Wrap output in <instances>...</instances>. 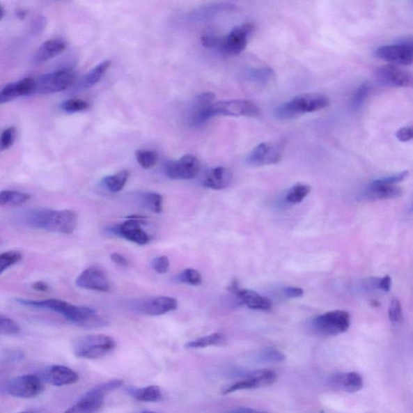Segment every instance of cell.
I'll return each mask as SVG.
<instances>
[{"label": "cell", "instance_id": "6da1fadb", "mask_svg": "<svg viewBox=\"0 0 413 413\" xmlns=\"http://www.w3.org/2000/svg\"><path fill=\"white\" fill-rule=\"evenodd\" d=\"M30 228L60 234L72 233L78 226V215L73 210H54L49 208L33 209L25 217Z\"/></svg>", "mask_w": 413, "mask_h": 413}, {"label": "cell", "instance_id": "7a4b0ae2", "mask_svg": "<svg viewBox=\"0 0 413 413\" xmlns=\"http://www.w3.org/2000/svg\"><path fill=\"white\" fill-rule=\"evenodd\" d=\"M16 302L24 306L39 309L53 311L62 315L70 322L81 326L101 325V320L97 318L95 310L86 306H78L62 299H49L32 300L17 299Z\"/></svg>", "mask_w": 413, "mask_h": 413}, {"label": "cell", "instance_id": "3957f363", "mask_svg": "<svg viewBox=\"0 0 413 413\" xmlns=\"http://www.w3.org/2000/svg\"><path fill=\"white\" fill-rule=\"evenodd\" d=\"M259 114L258 106L247 100L219 101L209 106L205 110L190 119L192 125H201L214 116H257Z\"/></svg>", "mask_w": 413, "mask_h": 413}, {"label": "cell", "instance_id": "277c9868", "mask_svg": "<svg viewBox=\"0 0 413 413\" xmlns=\"http://www.w3.org/2000/svg\"><path fill=\"white\" fill-rule=\"evenodd\" d=\"M329 104L327 96L319 93H307L290 100L279 106L274 115L279 120H292L311 112L322 110Z\"/></svg>", "mask_w": 413, "mask_h": 413}, {"label": "cell", "instance_id": "5b68a950", "mask_svg": "<svg viewBox=\"0 0 413 413\" xmlns=\"http://www.w3.org/2000/svg\"><path fill=\"white\" fill-rule=\"evenodd\" d=\"M116 343L111 336L104 334H91L80 336L74 345V353L79 358L99 359L111 353Z\"/></svg>", "mask_w": 413, "mask_h": 413}, {"label": "cell", "instance_id": "8992f818", "mask_svg": "<svg viewBox=\"0 0 413 413\" xmlns=\"http://www.w3.org/2000/svg\"><path fill=\"white\" fill-rule=\"evenodd\" d=\"M350 315L343 310L331 311L315 318L310 323V330L321 338L344 334L350 328Z\"/></svg>", "mask_w": 413, "mask_h": 413}, {"label": "cell", "instance_id": "52a82bcc", "mask_svg": "<svg viewBox=\"0 0 413 413\" xmlns=\"http://www.w3.org/2000/svg\"><path fill=\"white\" fill-rule=\"evenodd\" d=\"M123 384V380H116L96 386L64 413H95L103 405L105 396Z\"/></svg>", "mask_w": 413, "mask_h": 413}, {"label": "cell", "instance_id": "ba28073f", "mask_svg": "<svg viewBox=\"0 0 413 413\" xmlns=\"http://www.w3.org/2000/svg\"><path fill=\"white\" fill-rule=\"evenodd\" d=\"M75 74L71 70H61L40 76L35 79V93L48 95L65 91L75 83Z\"/></svg>", "mask_w": 413, "mask_h": 413}, {"label": "cell", "instance_id": "9c48e42d", "mask_svg": "<svg viewBox=\"0 0 413 413\" xmlns=\"http://www.w3.org/2000/svg\"><path fill=\"white\" fill-rule=\"evenodd\" d=\"M374 56L395 65H410L412 63V39L401 40L396 44L382 45L374 51Z\"/></svg>", "mask_w": 413, "mask_h": 413}, {"label": "cell", "instance_id": "30bf717a", "mask_svg": "<svg viewBox=\"0 0 413 413\" xmlns=\"http://www.w3.org/2000/svg\"><path fill=\"white\" fill-rule=\"evenodd\" d=\"M44 382L38 375H20L8 382L7 391L10 396L20 399H31L42 393L45 389Z\"/></svg>", "mask_w": 413, "mask_h": 413}, {"label": "cell", "instance_id": "8fae6325", "mask_svg": "<svg viewBox=\"0 0 413 413\" xmlns=\"http://www.w3.org/2000/svg\"><path fill=\"white\" fill-rule=\"evenodd\" d=\"M254 31V25L247 23L234 28L226 38H221L219 49L224 54L236 56L247 48L249 38Z\"/></svg>", "mask_w": 413, "mask_h": 413}, {"label": "cell", "instance_id": "7c38bea8", "mask_svg": "<svg viewBox=\"0 0 413 413\" xmlns=\"http://www.w3.org/2000/svg\"><path fill=\"white\" fill-rule=\"evenodd\" d=\"M201 164L195 155H187L176 161L168 162L165 166L166 176L175 180H188L200 174Z\"/></svg>", "mask_w": 413, "mask_h": 413}, {"label": "cell", "instance_id": "4fadbf2b", "mask_svg": "<svg viewBox=\"0 0 413 413\" xmlns=\"http://www.w3.org/2000/svg\"><path fill=\"white\" fill-rule=\"evenodd\" d=\"M283 148L273 142H263L249 153L247 157V163L251 166H264L276 164L281 160Z\"/></svg>", "mask_w": 413, "mask_h": 413}, {"label": "cell", "instance_id": "5bb4252c", "mask_svg": "<svg viewBox=\"0 0 413 413\" xmlns=\"http://www.w3.org/2000/svg\"><path fill=\"white\" fill-rule=\"evenodd\" d=\"M143 224L144 221H142L140 218L132 217L129 221L111 228L110 231L127 241L139 244V246H145L150 242V237L142 228Z\"/></svg>", "mask_w": 413, "mask_h": 413}, {"label": "cell", "instance_id": "9a60e30c", "mask_svg": "<svg viewBox=\"0 0 413 413\" xmlns=\"http://www.w3.org/2000/svg\"><path fill=\"white\" fill-rule=\"evenodd\" d=\"M75 284L80 288L100 293H108L111 288L109 280L104 270L98 267L86 269L76 279Z\"/></svg>", "mask_w": 413, "mask_h": 413}, {"label": "cell", "instance_id": "2e32d148", "mask_svg": "<svg viewBox=\"0 0 413 413\" xmlns=\"http://www.w3.org/2000/svg\"><path fill=\"white\" fill-rule=\"evenodd\" d=\"M378 78L382 84L392 88H410L412 76L398 65H387L378 70Z\"/></svg>", "mask_w": 413, "mask_h": 413}, {"label": "cell", "instance_id": "e0dca14e", "mask_svg": "<svg viewBox=\"0 0 413 413\" xmlns=\"http://www.w3.org/2000/svg\"><path fill=\"white\" fill-rule=\"evenodd\" d=\"M276 379V374L273 371L260 370L257 375L235 382V384L226 387L222 393L227 395L237 391L258 389V387L272 384Z\"/></svg>", "mask_w": 413, "mask_h": 413}, {"label": "cell", "instance_id": "ac0fdd59", "mask_svg": "<svg viewBox=\"0 0 413 413\" xmlns=\"http://www.w3.org/2000/svg\"><path fill=\"white\" fill-rule=\"evenodd\" d=\"M44 382L55 387H63L74 384L79 380L77 372L62 365L47 367L40 377Z\"/></svg>", "mask_w": 413, "mask_h": 413}, {"label": "cell", "instance_id": "d6986e66", "mask_svg": "<svg viewBox=\"0 0 413 413\" xmlns=\"http://www.w3.org/2000/svg\"><path fill=\"white\" fill-rule=\"evenodd\" d=\"M139 312L148 315H161L178 309L176 299L170 297H156L139 302L135 306Z\"/></svg>", "mask_w": 413, "mask_h": 413}, {"label": "cell", "instance_id": "ffe728a7", "mask_svg": "<svg viewBox=\"0 0 413 413\" xmlns=\"http://www.w3.org/2000/svg\"><path fill=\"white\" fill-rule=\"evenodd\" d=\"M329 384L335 390L355 393L363 389L364 384L361 375L356 372H348V373H338L331 376Z\"/></svg>", "mask_w": 413, "mask_h": 413}, {"label": "cell", "instance_id": "44dd1931", "mask_svg": "<svg viewBox=\"0 0 413 413\" xmlns=\"http://www.w3.org/2000/svg\"><path fill=\"white\" fill-rule=\"evenodd\" d=\"M35 93V79L24 78L4 86L0 91V104L8 103L19 98Z\"/></svg>", "mask_w": 413, "mask_h": 413}, {"label": "cell", "instance_id": "7402d4cb", "mask_svg": "<svg viewBox=\"0 0 413 413\" xmlns=\"http://www.w3.org/2000/svg\"><path fill=\"white\" fill-rule=\"evenodd\" d=\"M403 195V189L397 185H380L375 180L370 183L363 193L364 200L368 201L392 200Z\"/></svg>", "mask_w": 413, "mask_h": 413}, {"label": "cell", "instance_id": "603a6c76", "mask_svg": "<svg viewBox=\"0 0 413 413\" xmlns=\"http://www.w3.org/2000/svg\"><path fill=\"white\" fill-rule=\"evenodd\" d=\"M232 293L237 295L241 302L248 308L254 310L267 311L272 309V303L263 295L252 290L240 289L238 284H233L228 288Z\"/></svg>", "mask_w": 413, "mask_h": 413}, {"label": "cell", "instance_id": "cb8c5ba5", "mask_svg": "<svg viewBox=\"0 0 413 413\" xmlns=\"http://www.w3.org/2000/svg\"><path fill=\"white\" fill-rule=\"evenodd\" d=\"M233 180V171L229 168H214L205 178L203 185L212 190H223L231 186Z\"/></svg>", "mask_w": 413, "mask_h": 413}, {"label": "cell", "instance_id": "d4e9b609", "mask_svg": "<svg viewBox=\"0 0 413 413\" xmlns=\"http://www.w3.org/2000/svg\"><path fill=\"white\" fill-rule=\"evenodd\" d=\"M66 43L62 39H49L44 42L34 56V62L42 63L57 57L65 49Z\"/></svg>", "mask_w": 413, "mask_h": 413}, {"label": "cell", "instance_id": "484cf974", "mask_svg": "<svg viewBox=\"0 0 413 413\" xmlns=\"http://www.w3.org/2000/svg\"><path fill=\"white\" fill-rule=\"evenodd\" d=\"M232 8V5L229 3H211L205 5L195 10L190 14V19L192 20H196V22H202V20H208L214 17H216L217 14L227 11Z\"/></svg>", "mask_w": 413, "mask_h": 413}, {"label": "cell", "instance_id": "4316f807", "mask_svg": "<svg viewBox=\"0 0 413 413\" xmlns=\"http://www.w3.org/2000/svg\"><path fill=\"white\" fill-rule=\"evenodd\" d=\"M127 392L136 400L141 402H157L162 399V391L159 387L155 385L148 386L143 389H130Z\"/></svg>", "mask_w": 413, "mask_h": 413}, {"label": "cell", "instance_id": "83f0119b", "mask_svg": "<svg viewBox=\"0 0 413 413\" xmlns=\"http://www.w3.org/2000/svg\"><path fill=\"white\" fill-rule=\"evenodd\" d=\"M31 196L27 193L4 190L0 192V206L1 207H17L24 205L28 202Z\"/></svg>", "mask_w": 413, "mask_h": 413}, {"label": "cell", "instance_id": "f1b7e54d", "mask_svg": "<svg viewBox=\"0 0 413 413\" xmlns=\"http://www.w3.org/2000/svg\"><path fill=\"white\" fill-rule=\"evenodd\" d=\"M139 205L147 211L155 213L162 212L163 198L157 192H145L139 196Z\"/></svg>", "mask_w": 413, "mask_h": 413}, {"label": "cell", "instance_id": "f546056e", "mask_svg": "<svg viewBox=\"0 0 413 413\" xmlns=\"http://www.w3.org/2000/svg\"><path fill=\"white\" fill-rule=\"evenodd\" d=\"M226 338L220 333H215L203 338L189 341L186 348L189 349H202L208 346H221L226 344Z\"/></svg>", "mask_w": 413, "mask_h": 413}, {"label": "cell", "instance_id": "4dcf8cb0", "mask_svg": "<svg viewBox=\"0 0 413 413\" xmlns=\"http://www.w3.org/2000/svg\"><path fill=\"white\" fill-rule=\"evenodd\" d=\"M111 64V61L106 60L99 65H97L93 70H90L89 72L84 76L83 80V86L84 88H93V86L98 84L99 81L103 79L107 71L110 68Z\"/></svg>", "mask_w": 413, "mask_h": 413}, {"label": "cell", "instance_id": "1f68e13d", "mask_svg": "<svg viewBox=\"0 0 413 413\" xmlns=\"http://www.w3.org/2000/svg\"><path fill=\"white\" fill-rule=\"evenodd\" d=\"M129 177V171H121L116 175L105 177L102 181V185L111 192H119L123 189Z\"/></svg>", "mask_w": 413, "mask_h": 413}, {"label": "cell", "instance_id": "d6a6232c", "mask_svg": "<svg viewBox=\"0 0 413 413\" xmlns=\"http://www.w3.org/2000/svg\"><path fill=\"white\" fill-rule=\"evenodd\" d=\"M311 192V187L303 183L293 186L286 194V201L292 205L302 202Z\"/></svg>", "mask_w": 413, "mask_h": 413}, {"label": "cell", "instance_id": "836d02e7", "mask_svg": "<svg viewBox=\"0 0 413 413\" xmlns=\"http://www.w3.org/2000/svg\"><path fill=\"white\" fill-rule=\"evenodd\" d=\"M257 360L265 364H280L286 360V356L279 350L269 348L260 352Z\"/></svg>", "mask_w": 413, "mask_h": 413}, {"label": "cell", "instance_id": "e575fe53", "mask_svg": "<svg viewBox=\"0 0 413 413\" xmlns=\"http://www.w3.org/2000/svg\"><path fill=\"white\" fill-rule=\"evenodd\" d=\"M23 259V254L17 251H10L0 254V275L8 269L15 266Z\"/></svg>", "mask_w": 413, "mask_h": 413}, {"label": "cell", "instance_id": "d590c367", "mask_svg": "<svg viewBox=\"0 0 413 413\" xmlns=\"http://www.w3.org/2000/svg\"><path fill=\"white\" fill-rule=\"evenodd\" d=\"M137 162L144 169H150L159 161V155L154 150H140L136 152Z\"/></svg>", "mask_w": 413, "mask_h": 413}, {"label": "cell", "instance_id": "8d00e7d4", "mask_svg": "<svg viewBox=\"0 0 413 413\" xmlns=\"http://www.w3.org/2000/svg\"><path fill=\"white\" fill-rule=\"evenodd\" d=\"M274 73L272 69L262 68L252 70L249 74V78L255 84L265 85L270 83L274 78Z\"/></svg>", "mask_w": 413, "mask_h": 413}, {"label": "cell", "instance_id": "74e56055", "mask_svg": "<svg viewBox=\"0 0 413 413\" xmlns=\"http://www.w3.org/2000/svg\"><path fill=\"white\" fill-rule=\"evenodd\" d=\"M371 86L369 84L364 83L361 84L354 91L352 96L351 104L354 109L358 110L361 108L369 96Z\"/></svg>", "mask_w": 413, "mask_h": 413}, {"label": "cell", "instance_id": "f35d334b", "mask_svg": "<svg viewBox=\"0 0 413 413\" xmlns=\"http://www.w3.org/2000/svg\"><path fill=\"white\" fill-rule=\"evenodd\" d=\"M178 280L192 286H201L202 284L201 274L196 269L188 268L178 275Z\"/></svg>", "mask_w": 413, "mask_h": 413}, {"label": "cell", "instance_id": "ab89813d", "mask_svg": "<svg viewBox=\"0 0 413 413\" xmlns=\"http://www.w3.org/2000/svg\"><path fill=\"white\" fill-rule=\"evenodd\" d=\"M20 333V325L8 315L0 313V334L17 335Z\"/></svg>", "mask_w": 413, "mask_h": 413}, {"label": "cell", "instance_id": "60d3db41", "mask_svg": "<svg viewBox=\"0 0 413 413\" xmlns=\"http://www.w3.org/2000/svg\"><path fill=\"white\" fill-rule=\"evenodd\" d=\"M89 108L86 101L79 99H70L63 102L62 109L68 114H75Z\"/></svg>", "mask_w": 413, "mask_h": 413}, {"label": "cell", "instance_id": "b9f144b4", "mask_svg": "<svg viewBox=\"0 0 413 413\" xmlns=\"http://www.w3.org/2000/svg\"><path fill=\"white\" fill-rule=\"evenodd\" d=\"M17 132L14 127H8L0 135V150H5L11 147L16 139Z\"/></svg>", "mask_w": 413, "mask_h": 413}, {"label": "cell", "instance_id": "7bdbcfd3", "mask_svg": "<svg viewBox=\"0 0 413 413\" xmlns=\"http://www.w3.org/2000/svg\"><path fill=\"white\" fill-rule=\"evenodd\" d=\"M389 318L391 322L400 323L403 319L402 306L399 299L393 298L389 307Z\"/></svg>", "mask_w": 413, "mask_h": 413}, {"label": "cell", "instance_id": "ee69618b", "mask_svg": "<svg viewBox=\"0 0 413 413\" xmlns=\"http://www.w3.org/2000/svg\"><path fill=\"white\" fill-rule=\"evenodd\" d=\"M151 267L157 273L165 274L170 267L169 258L166 256L156 257L151 261Z\"/></svg>", "mask_w": 413, "mask_h": 413}, {"label": "cell", "instance_id": "f6af8a7d", "mask_svg": "<svg viewBox=\"0 0 413 413\" xmlns=\"http://www.w3.org/2000/svg\"><path fill=\"white\" fill-rule=\"evenodd\" d=\"M407 176H409V171H405L393 176L380 178V180L375 181L380 183V185H396L397 183L404 181Z\"/></svg>", "mask_w": 413, "mask_h": 413}, {"label": "cell", "instance_id": "bcb514c9", "mask_svg": "<svg viewBox=\"0 0 413 413\" xmlns=\"http://www.w3.org/2000/svg\"><path fill=\"white\" fill-rule=\"evenodd\" d=\"M221 42V38L212 33H205L201 37V43L203 47L207 48L218 47Z\"/></svg>", "mask_w": 413, "mask_h": 413}, {"label": "cell", "instance_id": "7dc6e473", "mask_svg": "<svg viewBox=\"0 0 413 413\" xmlns=\"http://www.w3.org/2000/svg\"><path fill=\"white\" fill-rule=\"evenodd\" d=\"M396 139L401 142H407L412 139V127L406 126L400 127L396 132Z\"/></svg>", "mask_w": 413, "mask_h": 413}, {"label": "cell", "instance_id": "c3c4849f", "mask_svg": "<svg viewBox=\"0 0 413 413\" xmlns=\"http://www.w3.org/2000/svg\"><path fill=\"white\" fill-rule=\"evenodd\" d=\"M283 293L288 298H299L303 297L304 290L300 288L297 287H287L283 290Z\"/></svg>", "mask_w": 413, "mask_h": 413}, {"label": "cell", "instance_id": "681fc988", "mask_svg": "<svg viewBox=\"0 0 413 413\" xmlns=\"http://www.w3.org/2000/svg\"><path fill=\"white\" fill-rule=\"evenodd\" d=\"M110 258L111 261L118 265V266L127 267L129 265V261H127V258L120 254H111Z\"/></svg>", "mask_w": 413, "mask_h": 413}, {"label": "cell", "instance_id": "f907efd6", "mask_svg": "<svg viewBox=\"0 0 413 413\" xmlns=\"http://www.w3.org/2000/svg\"><path fill=\"white\" fill-rule=\"evenodd\" d=\"M378 287L386 293L389 292L391 287V279L389 275H386L380 280Z\"/></svg>", "mask_w": 413, "mask_h": 413}, {"label": "cell", "instance_id": "816d5d0a", "mask_svg": "<svg viewBox=\"0 0 413 413\" xmlns=\"http://www.w3.org/2000/svg\"><path fill=\"white\" fill-rule=\"evenodd\" d=\"M33 288L38 292H47L49 290V285L47 283L42 281L35 282L33 285Z\"/></svg>", "mask_w": 413, "mask_h": 413}, {"label": "cell", "instance_id": "f5cc1de1", "mask_svg": "<svg viewBox=\"0 0 413 413\" xmlns=\"http://www.w3.org/2000/svg\"><path fill=\"white\" fill-rule=\"evenodd\" d=\"M231 413H270V412L249 409V407H237V409L232 410L231 412Z\"/></svg>", "mask_w": 413, "mask_h": 413}, {"label": "cell", "instance_id": "db71d44e", "mask_svg": "<svg viewBox=\"0 0 413 413\" xmlns=\"http://www.w3.org/2000/svg\"><path fill=\"white\" fill-rule=\"evenodd\" d=\"M17 413H49L47 410H27L24 412H20Z\"/></svg>", "mask_w": 413, "mask_h": 413}, {"label": "cell", "instance_id": "11a10c76", "mask_svg": "<svg viewBox=\"0 0 413 413\" xmlns=\"http://www.w3.org/2000/svg\"><path fill=\"white\" fill-rule=\"evenodd\" d=\"M3 15H4L3 9L1 5H0V22H1V20L3 17Z\"/></svg>", "mask_w": 413, "mask_h": 413}, {"label": "cell", "instance_id": "9f6ffc18", "mask_svg": "<svg viewBox=\"0 0 413 413\" xmlns=\"http://www.w3.org/2000/svg\"><path fill=\"white\" fill-rule=\"evenodd\" d=\"M142 413H157V412H150V411H146V412H143Z\"/></svg>", "mask_w": 413, "mask_h": 413}]
</instances>
